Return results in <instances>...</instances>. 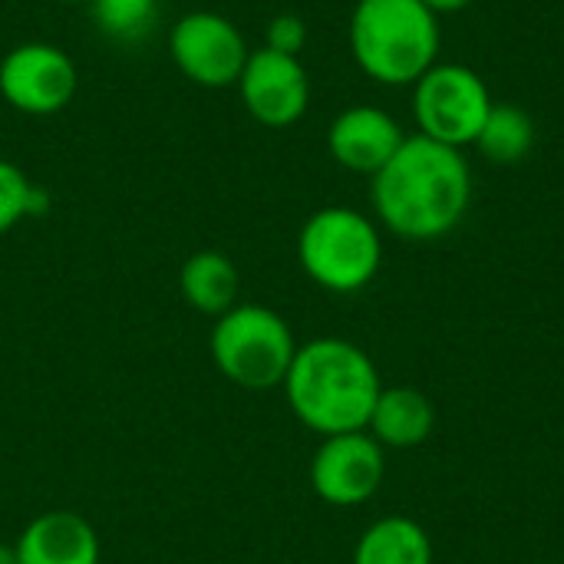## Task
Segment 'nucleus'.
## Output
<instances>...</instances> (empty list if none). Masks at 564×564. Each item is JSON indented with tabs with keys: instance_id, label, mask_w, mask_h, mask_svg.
I'll return each instance as SVG.
<instances>
[{
	"instance_id": "obj_1",
	"label": "nucleus",
	"mask_w": 564,
	"mask_h": 564,
	"mask_svg": "<svg viewBox=\"0 0 564 564\" xmlns=\"http://www.w3.org/2000/svg\"><path fill=\"white\" fill-rule=\"evenodd\" d=\"M370 202L380 225L397 238L436 241L463 225L473 205V169L463 149L416 132L370 178Z\"/></svg>"
},
{
	"instance_id": "obj_2",
	"label": "nucleus",
	"mask_w": 564,
	"mask_h": 564,
	"mask_svg": "<svg viewBox=\"0 0 564 564\" xmlns=\"http://www.w3.org/2000/svg\"><path fill=\"white\" fill-rule=\"evenodd\" d=\"M281 390L291 413L324 440L367 430L383 380L364 347L344 337H317L297 344Z\"/></svg>"
},
{
	"instance_id": "obj_3",
	"label": "nucleus",
	"mask_w": 564,
	"mask_h": 564,
	"mask_svg": "<svg viewBox=\"0 0 564 564\" xmlns=\"http://www.w3.org/2000/svg\"><path fill=\"white\" fill-rule=\"evenodd\" d=\"M440 17L420 0H357L354 63L383 86H413L440 59Z\"/></svg>"
},
{
	"instance_id": "obj_4",
	"label": "nucleus",
	"mask_w": 564,
	"mask_h": 564,
	"mask_svg": "<svg viewBox=\"0 0 564 564\" xmlns=\"http://www.w3.org/2000/svg\"><path fill=\"white\" fill-rule=\"evenodd\" d=\"M304 274L330 294L364 291L383 268V238L377 221L347 205L314 212L297 235Z\"/></svg>"
},
{
	"instance_id": "obj_5",
	"label": "nucleus",
	"mask_w": 564,
	"mask_h": 564,
	"mask_svg": "<svg viewBox=\"0 0 564 564\" xmlns=\"http://www.w3.org/2000/svg\"><path fill=\"white\" fill-rule=\"evenodd\" d=\"M218 373L241 390H274L284 383L297 340L291 324L264 304H235L215 317L208 337Z\"/></svg>"
},
{
	"instance_id": "obj_6",
	"label": "nucleus",
	"mask_w": 564,
	"mask_h": 564,
	"mask_svg": "<svg viewBox=\"0 0 564 564\" xmlns=\"http://www.w3.org/2000/svg\"><path fill=\"white\" fill-rule=\"evenodd\" d=\"M492 109L486 79L463 63H436L413 83V116L420 135L466 149L476 145L479 129Z\"/></svg>"
},
{
	"instance_id": "obj_7",
	"label": "nucleus",
	"mask_w": 564,
	"mask_h": 564,
	"mask_svg": "<svg viewBox=\"0 0 564 564\" xmlns=\"http://www.w3.org/2000/svg\"><path fill=\"white\" fill-rule=\"evenodd\" d=\"M169 53L178 73L205 89L238 86L241 69L251 56L241 30L212 10H192L175 20L169 33Z\"/></svg>"
},
{
	"instance_id": "obj_8",
	"label": "nucleus",
	"mask_w": 564,
	"mask_h": 564,
	"mask_svg": "<svg viewBox=\"0 0 564 564\" xmlns=\"http://www.w3.org/2000/svg\"><path fill=\"white\" fill-rule=\"evenodd\" d=\"M79 89L76 63L53 43H20L0 59V99L26 116L63 112Z\"/></svg>"
},
{
	"instance_id": "obj_9",
	"label": "nucleus",
	"mask_w": 564,
	"mask_h": 564,
	"mask_svg": "<svg viewBox=\"0 0 564 564\" xmlns=\"http://www.w3.org/2000/svg\"><path fill=\"white\" fill-rule=\"evenodd\" d=\"M387 479L383 446L367 433L324 436L311 456V489L321 502L354 509L370 502Z\"/></svg>"
},
{
	"instance_id": "obj_10",
	"label": "nucleus",
	"mask_w": 564,
	"mask_h": 564,
	"mask_svg": "<svg viewBox=\"0 0 564 564\" xmlns=\"http://www.w3.org/2000/svg\"><path fill=\"white\" fill-rule=\"evenodd\" d=\"M238 93L248 116L268 129L294 126L311 106V79L304 63L268 46L251 50L238 79Z\"/></svg>"
},
{
	"instance_id": "obj_11",
	"label": "nucleus",
	"mask_w": 564,
	"mask_h": 564,
	"mask_svg": "<svg viewBox=\"0 0 564 564\" xmlns=\"http://www.w3.org/2000/svg\"><path fill=\"white\" fill-rule=\"evenodd\" d=\"M403 139V126L380 106H350L327 129V149L334 162L370 178L397 155Z\"/></svg>"
},
{
	"instance_id": "obj_12",
	"label": "nucleus",
	"mask_w": 564,
	"mask_h": 564,
	"mask_svg": "<svg viewBox=\"0 0 564 564\" xmlns=\"http://www.w3.org/2000/svg\"><path fill=\"white\" fill-rule=\"evenodd\" d=\"M17 564H99L102 545L96 529L69 509L40 512L13 542Z\"/></svg>"
},
{
	"instance_id": "obj_13",
	"label": "nucleus",
	"mask_w": 564,
	"mask_h": 564,
	"mask_svg": "<svg viewBox=\"0 0 564 564\" xmlns=\"http://www.w3.org/2000/svg\"><path fill=\"white\" fill-rule=\"evenodd\" d=\"M436 430V406L416 387H383L370 413L367 433L383 449H416Z\"/></svg>"
},
{
	"instance_id": "obj_14",
	"label": "nucleus",
	"mask_w": 564,
	"mask_h": 564,
	"mask_svg": "<svg viewBox=\"0 0 564 564\" xmlns=\"http://www.w3.org/2000/svg\"><path fill=\"white\" fill-rule=\"evenodd\" d=\"M178 291L185 304L195 307L198 314L221 317L225 311L238 304V294H241L238 264L225 251H215V248L195 251L185 258L178 271Z\"/></svg>"
},
{
	"instance_id": "obj_15",
	"label": "nucleus",
	"mask_w": 564,
	"mask_h": 564,
	"mask_svg": "<svg viewBox=\"0 0 564 564\" xmlns=\"http://www.w3.org/2000/svg\"><path fill=\"white\" fill-rule=\"evenodd\" d=\"M433 539L410 516H383L364 529L354 564H433Z\"/></svg>"
},
{
	"instance_id": "obj_16",
	"label": "nucleus",
	"mask_w": 564,
	"mask_h": 564,
	"mask_svg": "<svg viewBox=\"0 0 564 564\" xmlns=\"http://www.w3.org/2000/svg\"><path fill=\"white\" fill-rule=\"evenodd\" d=\"M476 149L496 165L522 162L535 149V122H532V116L522 106L492 102V109H489V116H486V122L479 129Z\"/></svg>"
},
{
	"instance_id": "obj_17",
	"label": "nucleus",
	"mask_w": 564,
	"mask_h": 564,
	"mask_svg": "<svg viewBox=\"0 0 564 564\" xmlns=\"http://www.w3.org/2000/svg\"><path fill=\"white\" fill-rule=\"evenodd\" d=\"M96 26L112 40H139L152 30L155 0H89Z\"/></svg>"
},
{
	"instance_id": "obj_18",
	"label": "nucleus",
	"mask_w": 564,
	"mask_h": 564,
	"mask_svg": "<svg viewBox=\"0 0 564 564\" xmlns=\"http://www.w3.org/2000/svg\"><path fill=\"white\" fill-rule=\"evenodd\" d=\"M43 202H46L43 192L33 188V182L23 175V169L0 159V235H7L26 215L43 212Z\"/></svg>"
},
{
	"instance_id": "obj_19",
	"label": "nucleus",
	"mask_w": 564,
	"mask_h": 564,
	"mask_svg": "<svg viewBox=\"0 0 564 564\" xmlns=\"http://www.w3.org/2000/svg\"><path fill=\"white\" fill-rule=\"evenodd\" d=\"M307 43V26L297 13H278L268 23V50L284 53V56H297Z\"/></svg>"
},
{
	"instance_id": "obj_20",
	"label": "nucleus",
	"mask_w": 564,
	"mask_h": 564,
	"mask_svg": "<svg viewBox=\"0 0 564 564\" xmlns=\"http://www.w3.org/2000/svg\"><path fill=\"white\" fill-rule=\"evenodd\" d=\"M423 7H430L436 17H443V13H459V10H466L473 0H420Z\"/></svg>"
},
{
	"instance_id": "obj_21",
	"label": "nucleus",
	"mask_w": 564,
	"mask_h": 564,
	"mask_svg": "<svg viewBox=\"0 0 564 564\" xmlns=\"http://www.w3.org/2000/svg\"><path fill=\"white\" fill-rule=\"evenodd\" d=\"M0 564H17V558H13V545H0Z\"/></svg>"
},
{
	"instance_id": "obj_22",
	"label": "nucleus",
	"mask_w": 564,
	"mask_h": 564,
	"mask_svg": "<svg viewBox=\"0 0 564 564\" xmlns=\"http://www.w3.org/2000/svg\"><path fill=\"white\" fill-rule=\"evenodd\" d=\"M56 3H79V0H56Z\"/></svg>"
}]
</instances>
